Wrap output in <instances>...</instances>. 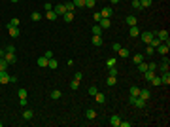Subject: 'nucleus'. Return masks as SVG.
Returning a JSON list of instances; mask_svg holds the SVG:
<instances>
[{"label":"nucleus","instance_id":"obj_1","mask_svg":"<svg viewBox=\"0 0 170 127\" xmlns=\"http://www.w3.org/2000/svg\"><path fill=\"white\" fill-rule=\"evenodd\" d=\"M168 50H170V42H161V44L155 48V51H157L159 55H163V57L168 53Z\"/></svg>","mask_w":170,"mask_h":127},{"label":"nucleus","instance_id":"obj_2","mask_svg":"<svg viewBox=\"0 0 170 127\" xmlns=\"http://www.w3.org/2000/svg\"><path fill=\"white\" fill-rule=\"evenodd\" d=\"M140 38H142V42H146V44H149V42L155 38V32L153 31H144L142 34H140Z\"/></svg>","mask_w":170,"mask_h":127},{"label":"nucleus","instance_id":"obj_3","mask_svg":"<svg viewBox=\"0 0 170 127\" xmlns=\"http://www.w3.org/2000/svg\"><path fill=\"white\" fill-rule=\"evenodd\" d=\"M168 68H170V61H168V57L165 55L163 63H161V65H157V70H161V72H168Z\"/></svg>","mask_w":170,"mask_h":127},{"label":"nucleus","instance_id":"obj_4","mask_svg":"<svg viewBox=\"0 0 170 127\" xmlns=\"http://www.w3.org/2000/svg\"><path fill=\"white\" fill-rule=\"evenodd\" d=\"M155 36L159 38L161 42H170V34H168V31H157V32H155Z\"/></svg>","mask_w":170,"mask_h":127},{"label":"nucleus","instance_id":"obj_5","mask_svg":"<svg viewBox=\"0 0 170 127\" xmlns=\"http://www.w3.org/2000/svg\"><path fill=\"white\" fill-rule=\"evenodd\" d=\"M100 15H102V17H106V19H110L113 15V8L112 6H104L102 10H100Z\"/></svg>","mask_w":170,"mask_h":127},{"label":"nucleus","instance_id":"obj_6","mask_svg":"<svg viewBox=\"0 0 170 127\" xmlns=\"http://www.w3.org/2000/svg\"><path fill=\"white\" fill-rule=\"evenodd\" d=\"M6 84H9V74L8 70H0V86H6Z\"/></svg>","mask_w":170,"mask_h":127},{"label":"nucleus","instance_id":"obj_7","mask_svg":"<svg viewBox=\"0 0 170 127\" xmlns=\"http://www.w3.org/2000/svg\"><path fill=\"white\" fill-rule=\"evenodd\" d=\"M4 61H6L8 65H13L15 61H17V55H15V53H9V51H6V55H4Z\"/></svg>","mask_w":170,"mask_h":127},{"label":"nucleus","instance_id":"obj_8","mask_svg":"<svg viewBox=\"0 0 170 127\" xmlns=\"http://www.w3.org/2000/svg\"><path fill=\"white\" fill-rule=\"evenodd\" d=\"M98 25H100V29H102V31H108V29L112 27V21H110V19H106V17H102L98 21Z\"/></svg>","mask_w":170,"mask_h":127},{"label":"nucleus","instance_id":"obj_9","mask_svg":"<svg viewBox=\"0 0 170 127\" xmlns=\"http://www.w3.org/2000/svg\"><path fill=\"white\" fill-rule=\"evenodd\" d=\"M47 63H49V59H47L45 55H42V57H38V59H36V65H38L40 68H45V67H47Z\"/></svg>","mask_w":170,"mask_h":127},{"label":"nucleus","instance_id":"obj_10","mask_svg":"<svg viewBox=\"0 0 170 127\" xmlns=\"http://www.w3.org/2000/svg\"><path fill=\"white\" fill-rule=\"evenodd\" d=\"M8 32L11 38H19V34H21V31H19V27H9L8 25Z\"/></svg>","mask_w":170,"mask_h":127},{"label":"nucleus","instance_id":"obj_11","mask_svg":"<svg viewBox=\"0 0 170 127\" xmlns=\"http://www.w3.org/2000/svg\"><path fill=\"white\" fill-rule=\"evenodd\" d=\"M161 86H170V72H163L161 74Z\"/></svg>","mask_w":170,"mask_h":127},{"label":"nucleus","instance_id":"obj_12","mask_svg":"<svg viewBox=\"0 0 170 127\" xmlns=\"http://www.w3.org/2000/svg\"><path fill=\"white\" fill-rule=\"evenodd\" d=\"M53 12H55L57 15H64V14H66V6H64V4H57V6L53 8Z\"/></svg>","mask_w":170,"mask_h":127},{"label":"nucleus","instance_id":"obj_13","mask_svg":"<svg viewBox=\"0 0 170 127\" xmlns=\"http://www.w3.org/2000/svg\"><path fill=\"white\" fill-rule=\"evenodd\" d=\"M146 103H148V101H144L142 97H136V99H134V103H132V105H134L136 108H146Z\"/></svg>","mask_w":170,"mask_h":127},{"label":"nucleus","instance_id":"obj_14","mask_svg":"<svg viewBox=\"0 0 170 127\" xmlns=\"http://www.w3.org/2000/svg\"><path fill=\"white\" fill-rule=\"evenodd\" d=\"M129 36H130V38L140 36V29H138V25H134V27H130V29H129Z\"/></svg>","mask_w":170,"mask_h":127},{"label":"nucleus","instance_id":"obj_15","mask_svg":"<svg viewBox=\"0 0 170 127\" xmlns=\"http://www.w3.org/2000/svg\"><path fill=\"white\" fill-rule=\"evenodd\" d=\"M119 122H121V116H117V114L110 116V125H113V127H119Z\"/></svg>","mask_w":170,"mask_h":127},{"label":"nucleus","instance_id":"obj_16","mask_svg":"<svg viewBox=\"0 0 170 127\" xmlns=\"http://www.w3.org/2000/svg\"><path fill=\"white\" fill-rule=\"evenodd\" d=\"M117 55H119L121 59H127V57H130V51L127 50V48H119V51H117Z\"/></svg>","mask_w":170,"mask_h":127},{"label":"nucleus","instance_id":"obj_17","mask_svg":"<svg viewBox=\"0 0 170 127\" xmlns=\"http://www.w3.org/2000/svg\"><path fill=\"white\" fill-rule=\"evenodd\" d=\"M49 97H51L53 101H59L61 97H63V91H61V89H53V91L49 93Z\"/></svg>","mask_w":170,"mask_h":127},{"label":"nucleus","instance_id":"obj_18","mask_svg":"<svg viewBox=\"0 0 170 127\" xmlns=\"http://www.w3.org/2000/svg\"><path fill=\"white\" fill-rule=\"evenodd\" d=\"M21 116H23V120H32V118H34V112H32V110H28V108H25Z\"/></svg>","mask_w":170,"mask_h":127},{"label":"nucleus","instance_id":"obj_19","mask_svg":"<svg viewBox=\"0 0 170 127\" xmlns=\"http://www.w3.org/2000/svg\"><path fill=\"white\" fill-rule=\"evenodd\" d=\"M85 118H87V120H94V118H96V110H93V108L85 110Z\"/></svg>","mask_w":170,"mask_h":127},{"label":"nucleus","instance_id":"obj_20","mask_svg":"<svg viewBox=\"0 0 170 127\" xmlns=\"http://www.w3.org/2000/svg\"><path fill=\"white\" fill-rule=\"evenodd\" d=\"M91 44H93V46H102V36H96V34H93V38H91Z\"/></svg>","mask_w":170,"mask_h":127},{"label":"nucleus","instance_id":"obj_21","mask_svg":"<svg viewBox=\"0 0 170 127\" xmlns=\"http://www.w3.org/2000/svg\"><path fill=\"white\" fill-rule=\"evenodd\" d=\"M138 97H142L144 101H149L151 93H149V89H140V95H138Z\"/></svg>","mask_w":170,"mask_h":127},{"label":"nucleus","instance_id":"obj_22","mask_svg":"<svg viewBox=\"0 0 170 127\" xmlns=\"http://www.w3.org/2000/svg\"><path fill=\"white\" fill-rule=\"evenodd\" d=\"M136 23H138L136 15H129V17H127V25H129V27H134Z\"/></svg>","mask_w":170,"mask_h":127},{"label":"nucleus","instance_id":"obj_23","mask_svg":"<svg viewBox=\"0 0 170 127\" xmlns=\"http://www.w3.org/2000/svg\"><path fill=\"white\" fill-rule=\"evenodd\" d=\"M136 67H138V72H140V74H144L146 70H148V63H146V61H142V63H138Z\"/></svg>","mask_w":170,"mask_h":127},{"label":"nucleus","instance_id":"obj_24","mask_svg":"<svg viewBox=\"0 0 170 127\" xmlns=\"http://www.w3.org/2000/svg\"><path fill=\"white\" fill-rule=\"evenodd\" d=\"M57 17H59V15L55 14L53 10H49V12H45V19H49V21H55Z\"/></svg>","mask_w":170,"mask_h":127},{"label":"nucleus","instance_id":"obj_25","mask_svg":"<svg viewBox=\"0 0 170 127\" xmlns=\"http://www.w3.org/2000/svg\"><path fill=\"white\" fill-rule=\"evenodd\" d=\"M115 84H117V78H115V76H108V78H106V86L113 87Z\"/></svg>","mask_w":170,"mask_h":127},{"label":"nucleus","instance_id":"obj_26","mask_svg":"<svg viewBox=\"0 0 170 127\" xmlns=\"http://www.w3.org/2000/svg\"><path fill=\"white\" fill-rule=\"evenodd\" d=\"M63 19L66 23H72V21H74V12H66V14L63 15Z\"/></svg>","mask_w":170,"mask_h":127},{"label":"nucleus","instance_id":"obj_27","mask_svg":"<svg viewBox=\"0 0 170 127\" xmlns=\"http://www.w3.org/2000/svg\"><path fill=\"white\" fill-rule=\"evenodd\" d=\"M57 67H59V61L51 57V59H49V63H47V68H51V70H55V68H57Z\"/></svg>","mask_w":170,"mask_h":127},{"label":"nucleus","instance_id":"obj_28","mask_svg":"<svg viewBox=\"0 0 170 127\" xmlns=\"http://www.w3.org/2000/svg\"><path fill=\"white\" fill-rule=\"evenodd\" d=\"M94 101H96L98 105H102V103H106V97H104V93H96V95H94Z\"/></svg>","mask_w":170,"mask_h":127},{"label":"nucleus","instance_id":"obj_29","mask_svg":"<svg viewBox=\"0 0 170 127\" xmlns=\"http://www.w3.org/2000/svg\"><path fill=\"white\" fill-rule=\"evenodd\" d=\"M142 61H144V55H142V53H136V55H132V63H134V65L142 63Z\"/></svg>","mask_w":170,"mask_h":127},{"label":"nucleus","instance_id":"obj_30","mask_svg":"<svg viewBox=\"0 0 170 127\" xmlns=\"http://www.w3.org/2000/svg\"><path fill=\"white\" fill-rule=\"evenodd\" d=\"M91 31H93V34H96V36H102V29H100L98 23H96V25H94V27L91 29Z\"/></svg>","mask_w":170,"mask_h":127},{"label":"nucleus","instance_id":"obj_31","mask_svg":"<svg viewBox=\"0 0 170 127\" xmlns=\"http://www.w3.org/2000/svg\"><path fill=\"white\" fill-rule=\"evenodd\" d=\"M149 84H151V86H155V87H159V86H161V76H153Z\"/></svg>","mask_w":170,"mask_h":127},{"label":"nucleus","instance_id":"obj_32","mask_svg":"<svg viewBox=\"0 0 170 127\" xmlns=\"http://www.w3.org/2000/svg\"><path fill=\"white\" fill-rule=\"evenodd\" d=\"M42 17H44V15H42L40 12H32V14H30V19H32V21H40Z\"/></svg>","mask_w":170,"mask_h":127},{"label":"nucleus","instance_id":"obj_33","mask_svg":"<svg viewBox=\"0 0 170 127\" xmlns=\"http://www.w3.org/2000/svg\"><path fill=\"white\" fill-rule=\"evenodd\" d=\"M17 93H19V99H27V97H28V91L25 89V87H21Z\"/></svg>","mask_w":170,"mask_h":127},{"label":"nucleus","instance_id":"obj_34","mask_svg":"<svg viewBox=\"0 0 170 127\" xmlns=\"http://www.w3.org/2000/svg\"><path fill=\"white\" fill-rule=\"evenodd\" d=\"M129 91H130V95H132V97H138L140 95V87H136V86H132Z\"/></svg>","mask_w":170,"mask_h":127},{"label":"nucleus","instance_id":"obj_35","mask_svg":"<svg viewBox=\"0 0 170 127\" xmlns=\"http://www.w3.org/2000/svg\"><path fill=\"white\" fill-rule=\"evenodd\" d=\"M115 63H117L115 57H110V59L106 61V67H108V68H110V67H115Z\"/></svg>","mask_w":170,"mask_h":127},{"label":"nucleus","instance_id":"obj_36","mask_svg":"<svg viewBox=\"0 0 170 127\" xmlns=\"http://www.w3.org/2000/svg\"><path fill=\"white\" fill-rule=\"evenodd\" d=\"M87 93H89V97H94V95H96V93H98V89H96V86H91Z\"/></svg>","mask_w":170,"mask_h":127},{"label":"nucleus","instance_id":"obj_37","mask_svg":"<svg viewBox=\"0 0 170 127\" xmlns=\"http://www.w3.org/2000/svg\"><path fill=\"white\" fill-rule=\"evenodd\" d=\"M94 6H96V0H85V8H91V10H93Z\"/></svg>","mask_w":170,"mask_h":127},{"label":"nucleus","instance_id":"obj_38","mask_svg":"<svg viewBox=\"0 0 170 127\" xmlns=\"http://www.w3.org/2000/svg\"><path fill=\"white\" fill-rule=\"evenodd\" d=\"M76 8H85V0H72Z\"/></svg>","mask_w":170,"mask_h":127},{"label":"nucleus","instance_id":"obj_39","mask_svg":"<svg viewBox=\"0 0 170 127\" xmlns=\"http://www.w3.org/2000/svg\"><path fill=\"white\" fill-rule=\"evenodd\" d=\"M153 53H155V48H151V46L148 44V48H146V55H149V57H153Z\"/></svg>","mask_w":170,"mask_h":127},{"label":"nucleus","instance_id":"obj_40","mask_svg":"<svg viewBox=\"0 0 170 127\" xmlns=\"http://www.w3.org/2000/svg\"><path fill=\"white\" fill-rule=\"evenodd\" d=\"M70 87H72L74 91H76L78 87H80V80H72V82H70Z\"/></svg>","mask_w":170,"mask_h":127},{"label":"nucleus","instance_id":"obj_41","mask_svg":"<svg viewBox=\"0 0 170 127\" xmlns=\"http://www.w3.org/2000/svg\"><path fill=\"white\" fill-rule=\"evenodd\" d=\"M66 12H74V10H76V6H74V2H66Z\"/></svg>","mask_w":170,"mask_h":127},{"label":"nucleus","instance_id":"obj_42","mask_svg":"<svg viewBox=\"0 0 170 127\" xmlns=\"http://www.w3.org/2000/svg\"><path fill=\"white\" fill-rule=\"evenodd\" d=\"M132 8H134V10H144L142 4H140V0H132Z\"/></svg>","mask_w":170,"mask_h":127},{"label":"nucleus","instance_id":"obj_43","mask_svg":"<svg viewBox=\"0 0 170 127\" xmlns=\"http://www.w3.org/2000/svg\"><path fill=\"white\" fill-rule=\"evenodd\" d=\"M159 44H161V40H159V38H157V36L153 38L151 42H149V46H151V48H157V46H159Z\"/></svg>","mask_w":170,"mask_h":127},{"label":"nucleus","instance_id":"obj_44","mask_svg":"<svg viewBox=\"0 0 170 127\" xmlns=\"http://www.w3.org/2000/svg\"><path fill=\"white\" fill-rule=\"evenodd\" d=\"M148 70L155 72V70H157V63H153V61H151V63H148Z\"/></svg>","mask_w":170,"mask_h":127},{"label":"nucleus","instance_id":"obj_45","mask_svg":"<svg viewBox=\"0 0 170 127\" xmlns=\"http://www.w3.org/2000/svg\"><path fill=\"white\" fill-rule=\"evenodd\" d=\"M8 25H9V27H19V19H17V17H13L11 21L8 23Z\"/></svg>","mask_w":170,"mask_h":127},{"label":"nucleus","instance_id":"obj_46","mask_svg":"<svg viewBox=\"0 0 170 127\" xmlns=\"http://www.w3.org/2000/svg\"><path fill=\"white\" fill-rule=\"evenodd\" d=\"M108 74H110V76H117V68L115 67H110V68H108Z\"/></svg>","mask_w":170,"mask_h":127},{"label":"nucleus","instance_id":"obj_47","mask_svg":"<svg viewBox=\"0 0 170 127\" xmlns=\"http://www.w3.org/2000/svg\"><path fill=\"white\" fill-rule=\"evenodd\" d=\"M140 4H142V8H149V6H151V0H140Z\"/></svg>","mask_w":170,"mask_h":127},{"label":"nucleus","instance_id":"obj_48","mask_svg":"<svg viewBox=\"0 0 170 127\" xmlns=\"http://www.w3.org/2000/svg\"><path fill=\"white\" fill-rule=\"evenodd\" d=\"M0 70H8V63L4 59H0Z\"/></svg>","mask_w":170,"mask_h":127},{"label":"nucleus","instance_id":"obj_49","mask_svg":"<svg viewBox=\"0 0 170 127\" xmlns=\"http://www.w3.org/2000/svg\"><path fill=\"white\" fill-rule=\"evenodd\" d=\"M93 19H94L96 23H98L100 19H102V15H100V12H94V14H93Z\"/></svg>","mask_w":170,"mask_h":127},{"label":"nucleus","instance_id":"obj_50","mask_svg":"<svg viewBox=\"0 0 170 127\" xmlns=\"http://www.w3.org/2000/svg\"><path fill=\"white\" fill-rule=\"evenodd\" d=\"M19 106H28V97L27 99H19Z\"/></svg>","mask_w":170,"mask_h":127},{"label":"nucleus","instance_id":"obj_51","mask_svg":"<svg viewBox=\"0 0 170 127\" xmlns=\"http://www.w3.org/2000/svg\"><path fill=\"white\" fill-rule=\"evenodd\" d=\"M130 125H132V123H130V122H123V120H121V122H119V127H130Z\"/></svg>","mask_w":170,"mask_h":127},{"label":"nucleus","instance_id":"obj_52","mask_svg":"<svg viewBox=\"0 0 170 127\" xmlns=\"http://www.w3.org/2000/svg\"><path fill=\"white\" fill-rule=\"evenodd\" d=\"M6 51H9V53H15V46H6Z\"/></svg>","mask_w":170,"mask_h":127},{"label":"nucleus","instance_id":"obj_53","mask_svg":"<svg viewBox=\"0 0 170 127\" xmlns=\"http://www.w3.org/2000/svg\"><path fill=\"white\" fill-rule=\"evenodd\" d=\"M44 10H45V12H49V10H53V6H51V4H49V2H45V6H44Z\"/></svg>","mask_w":170,"mask_h":127},{"label":"nucleus","instance_id":"obj_54","mask_svg":"<svg viewBox=\"0 0 170 127\" xmlns=\"http://www.w3.org/2000/svg\"><path fill=\"white\" fill-rule=\"evenodd\" d=\"M119 48H121V46H119V44H112V50H113V51H115V53H117V51H119Z\"/></svg>","mask_w":170,"mask_h":127},{"label":"nucleus","instance_id":"obj_55","mask_svg":"<svg viewBox=\"0 0 170 127\" xmlns=\"http://www.w3.org/2000/svg\"><path fill=\"white\" fill-rule=\"evenodd\" d=\"M45 57H47V59H51V57H53V51L47 50V51H45Z\"/></svg>","mask_w":170,"mask_h":127},{"label":"nucleus","instance_id":"obj_56","mask_svg":"<svg viewBox=\"0 0 170 127\" xmlns=\"http://www.w3.org/2000/svg\"><path fill=\"white\" fill-rule=\"evenodd\" d=\"M17 80H19L17 76H9V84H15V82H17Z\"/></svg>","mask_w":170,"mask_h":127},{"label":"nucleus","instance_id":"obj_57","mask_svg":"<svg viewBox=\"0 0 170 127\" xmlns=\"http://www.w3.org/2000/svg\"><path fill=\"white\" fill-rule=\"evenodd\" d=\"M4 55H6V50H2V48H0V59H4Z\"/></svg>","mask_w":170,"mask_h":127},{"label":"nucleus","instance_id":"obj_58","mask_svg":"<svg viewBox=\"0 0 170 127\" xmlns=\"http://www.w3.org/2000/svg\"><path fill=\"white\" fill-rule=\"evenodd\" d=\"M110 2H112V4H117V2H119V0H110Z\"/></svg>","mask_w":170,"mask_h":127},{"label":"nucleus","instance_id":"obj_59","mask_svg":"<svg viewBox=\"0 0 170 127\" xmlns=\"http://www.w3.org/2000/svg\"><path fill=\"white\" fill-rule=\"evenodd\" d=\"M11 2H13V4H17V2H19V0H11Z\"/></svg>","mask_w":170,"mask_h":127},{"label":"nucleus","instance_id":"obj_60","mask_svg":"<svg viewBox=\"0 0 170 127\" xmlns=\"http://www.w3.org/2000/svg\"><path fill=\"white\" fill-rule=\"evenodd\" d=\"M0 127H2V122H0Z\"/></svg>","mask_w":170,"mask_h":127}]
</instances>
